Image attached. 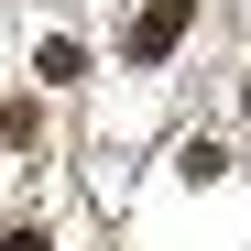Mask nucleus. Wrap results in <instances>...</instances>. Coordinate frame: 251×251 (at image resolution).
<instances>
[{
  "label": "nucleus",
  "mask_w": 251,
  "mask_h": 251,
  "mask_svg": "<svg viewBox=\"0 0 251 251\" xmlns=\"http://www.w3.org/2000/svg\"><path fill=\"white\" fill-rule=\"evenodd\" d=\"M186 22H197V0H142V11H131V44H120V55H131V66H164V55L186 44Z\"/></svg>",
  "instance_id": "obj_1"
},
{
  "label": "nucleus",
  "mask_w": 251,
  "mask_h": 251,
  "mask_svg": "<svg viewBox=\"0 0 251 251\" xmlns=\"http://www.w3.org/2000/svg\"><path fill=\"white\" fill-rule=\"evenodd\" d=\"M33 131H44V120H33V109H22V99H0V153H22V142H33Z\"/></svg>",
  "instance_id": "obj_2"
},
{
  "label": "nucleus",
  "mask_w": 251,
  "mask_h": 251,
  "mask_svg": "<svg viewBox=\"0 0 251 251\" xmlns=\"http://www.w3.org/2000/svg\"><path fill=\"white\" fill-rule=\"evenodd\" d=\"M0 251H55V240L44 229H0Z\"/></svg>",
  "instance_id": "obj_3"
}]
</instances>
